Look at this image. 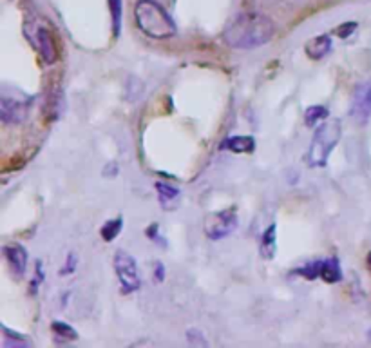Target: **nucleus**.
Masks as SVG:
<instances>
[{
	"mask_svg": "<svg viewBox=\"0 0 371 348\" xmlns=\"http://www.w3.org/2000/svg\"><path fill=\"white\" fill-rule=\"evenodd\" d=\"M341 120L333 118V120H326L324 124H321L316 129V133H313L310 149H308L306 156H304L308 167L321 169L328 164L330 155H332L339 140H341Z\"/></svg>",
	"mask_w": 371,
	"mask_h": 348,
	"instance_id": "obj_3",
	"label": "nucleus"
},
{
	"mask_svg": "<svg viewBox=\"0 0 371 348\" xmlns=\"http://www.w3.org/2000/svg\"><path fill=\"white\" fill-rule=\"evenodd\" d=\"M121 228H123V218L118 216V218H112L109 221H105L100 228V236L104 238V241H112L120 236Z\"/></svg>",
	"mask_w": 371,
	"mask_h": 348,
	"instance_id": "obj_15",
	"label": "nucleus"
},
{
	"mask_svg": "<svg viewBox=\"0 0 371 348\" xmlns=\"http://www.w3.org/2000/svg\"><path fill=\"white\" fill-rule=\"evenodd\" d=\"M4 332H6V337H4V347H31L29 341L26 340V337H22L20 334H17V332H9L8 328L4 327Z\"/></svg>",
	"mask_w": 371,
	"mask_h": 348,
	"instance_id": "obj_19",
	"label": "nucleus"
},
{
	"mask_svg": "<svg viewBox=\"0 0 371 348\" xmlns=\"http://www.w3.org/2000/svg\"><path fill=\"white\" fill-rule=\"evenodd\" d=\"M114 272H116L118 281H120L121 292L133 294L140 290L142 278H140L138 263H136L134 256H130L126 250H118L114 254Z\"/></svg>",
	"mask_w": 371,
	"mask_h": 348,
	"instance_id": "obj_4",
	"label": "nucleus"
},
{
	"mask_svg": "<svg viewBox=\"0 0 371 348\" xmlns=\"http://www.w3.org/2000/svg\"><path fill=\"white\" fill-rule=\"evenodd\" d=\"M259 254L264 259H274L277 254V225L272 224L264 228L259 240Z\"/></svg>",
	"mask_w": 371,
	"mask_h": 348,
	"instance_id": "obj_11",
	"label": "nucleus"
},
{
	"mask_svg": "<svg viewBox=\"0 0 371 348\" xmlns=\"http://www.w3.org/2000/svg\"><path fill=\"white\" fill-rule=\"evenodd\" d=\"M109 8H111L114 34L118 37V34H120V27H121V0H109Z\"/></svg>",
	"mask_w": 371,
	"mask_h": 348,
	"instance_id": "obj_18",
	"label": "nucleus"
},
{
	"mask_svg": "<svg viewBox=\"0 0 371 348\" xmlns=\"http://www.w3.org/2000/svg\"><path fill=\"white\" fill-rule=\"evenodd\" d=\"M367 269H370V272H371V252H370V256H367Z\"/></svg>",
	"mask_w": 371,
	"mask_h": 348,
	"instance_id": "obj_26",
	"label": "nucleus"
},
{
	"mask_svg": "<svg viewBox=\"0 0 371 348\" xmlns=\"http://www.w3.org/2000/svg\"><path fill=\"white\" fill-rule=\"evenodd\" d=\"M35 280H33V292H36V288H39V285L42 283L43 280H46V274H43L42 272V263L40 262H36V265H35Z\"/></svg>",
	"mask_w": 371,
	"mask_h": 348,
	"instance_id": "obj_23",
	"label": "nucleus"
},
{
	"mask_svg": "<svg viewBox=\"0 0 371 348\" xmlns=\"http://www.w3.org/2000/svg\"><path fill=\"white\" fill-rule=\"evenodd\" d=\"M223 149L245 155V153H254L255 140L252 136H232L223 142Z\"/></svg>",
	"mask_w": 371,
	"mask_h": 348,
	"instance_id": "obj_14",
	"label": "nucleus"
},
{
	"mask_svg": "<svg viewBox=\"0 0 371 348\" xmlns=\"http://www.w3.org/2000/svg\"><path fill=\"white\" fill-rule=\"evenodd\" d=\"M51 330L55 332L56 335H60V337H65V340H76L78 337V332L74 330L71 325H67V323H62V321H55L51 325Z\"/></svg>",
	"mask_w": 371,
	"mask_h": 348,
	"instance_id": "obj_17",
	"label": "nucleus"
},
{
	"mask_svg": "<svg viewBox=\"0 0 371 348\" xmlns=\"http://www.w3.org/2000/svg\"><path fill=\"white\" fill-rule=\"evenodd\" d=\"M332 48V37L330 34H319V37H313L311 40H308L306 46H304V53H306L310 60H321L326 55H330Z\"/></svg>",
	"mask_w": 371,
	"mask_h": 348,
	"instance_id": "obj_9",
	"label": "nucleus"
},
{
	"mask_svg": "<svg viewBox=\"0 0 371 348\" xmlns=\"http://www.w3.org/2000/svg\"><path fill=\"white\" fill-rule=\"evenodd\" d=\"M156 191H158V200H160L161 207H163L165 211H173L174 207H176L177 200L182 196L180 189L174 187V185L167 183V181H158L156 183Z\"/></svg>",
	"mask_w": 371,
	"mask_h": 348,
	"instance_id": "obj_12",
	"label": "nucleus"
},
{
	"mask_svg": "<svg viewBox=\"0 0 371 348\" xmlns=\"http://www.w3.org/2000/svg\"><path fill=\"white\" fill-rule=\"evenodd\" d=\"M134 20L151 39L163 40L176 34V22L156 0H140L134 8Z\"/></svg>",
	"mask_w": 371,
	"mask_h": 348,
	"instance_id": "obj_2",
	"label": "nucleus"
},
{
	"mask_svg": "<svg viewBox=\"0 0 371 348\" xmlns=\"http://www.w3.org/2000/svg\"><path fill=\"white\" fill-rule=\"evenodd\" d=\"M187 341H189L190 344H194V347H208V343L205 341L203 334L198 330H194V328H190V330H187Z\"/></svg>",
	"mask_w": 371,
	"mask_h": 348,
	"instance_id": "obj_20",
	"label": "nucleus"
},
{
	"mask_svg": "<svg viewBox=\"0 0 371 348\" xmlns=\"http://www.w3.org/2000/svg\"><path fill=\"white\" fill-rule=\"evenodd\" d=\"M357 30V22H348V24H342L335 30V34H339L341 39H346V37H350L353 31Z\"/></svg>",
	"mask_w": 371,
	"mask_h": 348,
	"instance_id": "obj_21",
	"label": "nucleus"
},
{
	"mask_svg": "<svg viewBox=\"0 0 371 348\" xmlns=\"http://www.w3.org/2000/svg\"><path fill=\"white\" fill-rule=\"evenodd\" d=\"M276 34V24L272 18L261 13H245L232 20L223 31V42L232 49L261 48L268 44Z\"/></svg>",
	"mask_w": 371,
	"mask_h": 348,
	"instance_id": "obj_1",
	"label": "nucleus"
},
{
	"mask_svg": "<svg viewBox=\"0 0 371 348\" xmlns=\"http://www.w3.org/2000/svg\"><path fill=\"white\" fill-rule=\"evenodd\" d=\"M35 42L39 44L43 60L48 62V64H53V62L56 60V44L55 39H53L51 31H49L48 27L40 26L39 30H36Z\"/></svg>",
	"mask_w": 371,
	"mask_h": 348,
	"instance_id": "obj_10",
	"label": "nucleus"
},
{
	"mask_svg": "<svg viewBox=\"0 0 371 348\" xmlns=\"http://www.w3.org/2000/svg\"><path fill=\"white\" fill-rule=\"evenodd\" d=\"M165 280V265L161 262L154 263V281L161 283Z\"/></svg>",
	"mask_w": 371,
	"mask_h": 348,
	"instance_id": "obj_24",
	"label": "nucleus"
},
{
	"mask_svg": "<svg viewBox=\"0 0 371 348\" xmlns=\"http://www.w3.org/2000/svg\"><path fill=\"white\" fill-rule=\"evenodd\" d=\"M350 115L357 125H366L371 120V82H363L355 87Z\"/></svg>",
	"mask_w": 371,
	"mask_h": 348,
	"instance_id": "obj_6",
	"label": "nucleus"
},
{
	"mask_svg": "<svg viewBox=\"0 0 371 348\" xmlns=\"http://www.w3.org/2000/svg\"><path fill=\"white\" fill-rule=\"evenodd\" d=\"M4 256L9 263V269L13 271L15 276H24L26 274L27 269V250L24 249L18 243H13V245L4 247Z\"/></svg>",
	"mask_w": 371,
	"mask_h": 348,
	"instance_id": "obj_8",
	"label": "nucleus"
},
{
	"mask_svg": "<svg viewBox=\"0 0 371 348\" xmlns=\"http://www.w3.org/2000/svg\"><path fill=\"white\" fill-rule=\"evenodd\" d=\"M0 116L4 124H20L27 116V102L4 96L0 102Z\"/></svg>",
	"mask_w": 371,
	"mask_h": 348,
	"instance_id": "obj_7",
	"label": "nucleus"
},
{
	"mask_svg": "<svg viewBox=\"0 0 371 348\" xmlns=\"http://www.w3.org/2000/svg\"><path fill=\"white\" fill-rule=\"evenodd\" d=\"M330 112L324 105H310V108L304 111V124H306L308 127H316L321 122L326 120Z\"/></svg>",
	"mask_w": 371,
	"mask_h": 348,
	"instance_id": "obj_16",
	"label": "nucleus"
},
{
	"mask_svg": "<svg viewBox=\"0 0 371 348\" xmlns=\"http://www.w3.org/2000/svg\"><path fill=\"white\" fill-rule=\"evenodd\" d=\"M147 236L151 238V240L154 241V243H158V245H160L161 234H160V232H158V225H156V224H152L151 227L147 228ZM163 241H165V240H163Z\"/></svg>",
	"mask_w": 371,
	"mask_h": 348,
	"instance_id": "obj_25",
	"label": "nucleus"
},
{
	"mask_svg": "<svg viewBox=\"0 0 371 348\" xmlns=\"http://www.w3.org/2000/svg\"><path fill=\"white\" fill-rule=\"evenodd\" d=\"M319 271L321 280H324L326 283H339V281L342 280L341 263H339L337 258L319 259Z\"/></svg>",
	"mask_w": 371,
	"mask_h": 348,
	"instance_id": "obj_13",
	"label": "nucleus"
},
{
	"mask_svg": "<svg viewBox=\"0 0 371 348\" xmlns=\"http://www.w3.org/2000/svg\"><path fill=\"white\" fill-rule=\"evenodd\" d=\"M238 211L236 207H229L220 212H212L207 216L203 224L205 236L212 241H220L223 238L230 236L236 228H238Z\"/></svg>",
	"mask_w": 371,
	"mask_h": 348,
	"instance_id": "obj_5",
	"label": "nucleus"
},
{
	"mask_svg": "<svg viewBox=\"0 0 371 348\" xmlns=\"http://www.w3.org/2000/svg\"><path fill=\"white\" fill-rule=\"evenodd\" d=\"M76 269V254L69 252L67 254V259H65V266L62 269V274H71Z\"/></svg>",
	"mask_w": 371,
	"mask_h": 348,
	"instance_id": "obj_22",
	"label": "nucleus"
}]
</instances>
